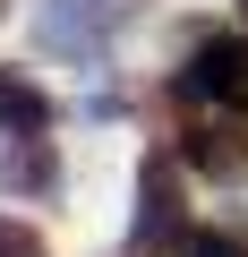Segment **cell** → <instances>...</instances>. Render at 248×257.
Returning <instances> with one entry per match:
<instances>
[{
    "mask_svg": "<svg viewBox=\"0 0 248 257\" xmlns=\"http://www.w3.org/2000/svg\"><path fill=\"white\" fill-rule=\"evenodd\" d=\"M0 257H52V248H43L35 223H9V214H0Z\"/></svg>",
    "mask_w": 248,
    "mask_h": 257,
    "instance_id": "8",
    "label": "cell"
},
{
    "mask_svg": "<svg viewBox=\"0 0 248 257\" xmlns=\"http://www.w3.org/2000/svg\"><path fill=\"white\" fill-rule=\"evenodd\" d=\"M180 257H248V231H188Z\"/></svg>",
    "mask_w": 248,
    "mask_h": 257,
    "instance_id": "7",
    "label": "cell"
},
{
    "mask_svg": "<svg viewBox=\"0 0 248 257\" xmlns=\"http://www.w3.org/2000/svg\"><path fill=\"white\" fill-rule=\"evenodd\" d=\"M137 248L146 257L188 248V206H180V172L171 163H146L137 172Z\"/></svg>",
    "mask_w": 248,
    "mask_h": 257,
    "instance_id": "3",
    "label": "cell"
},
{
    "mask_svg": "<svg viewBox=\"0 0 248 257\" xmlns=\"http://www.w3.org/2000/svg\"><path fill=\"white\" fill-rule=\"evenodd\" d=\"M171 94H180V103H214V111H248V43H239V35H205V43L180 60Z\"/></svg>",
    "mask_w": 248,
    "mask_h": 257,
    "instance_id": "1",
    "label": "cell"
},
{
    "mask_svg": "<svg viewBox=\"0 0 248 257\" xmlns=\"http://www.w3.org/2000/svg\"><path fill=\"white\" fill-rule=\"evenodd\" d=\"M0 189H9V197H60V155L43 146V138H9V146H0Z\"/></svg>",
    "mask_w": 248,
    "mask_h": 257,
    "instance_id": "4",
    "label": "cell"
},
{
    "mask_svg": "<svg viewBox=\"0 0 248 257\" xmlns=\"http://www.w3.org/2000/svg\"><path fill=\"white\" fill-rule=\"evenodd\" d=\"M180 163H188V172H248V128H239V120H222V128L197 120L188 138H180Z\"/></svg>",
    "mask_w": 248,
    "mask_h": 257,
    "instance_id": "5",
    "label": "cell"
},
{
    "mask_svg": "<svg viewBox=\"0 0 248 257\" xmlns=\"http://www.w3.org/2000/svg\"><path fill=\"white\" fill-rule=\"evenodd\" d=\"M0 128L9 138H43L52 128V94L35 77H18V69H0Z\"/></svg>",
    "mask_w": 248,
    "mask_h": 257,
    "instance_id": "6",
    "label": "cell"
},
{
    "mask_svg": "<svg viewBox=\"0 0 248 257\" xmlns=\"http://www.w3.org/2000/svg\"><path fill=\"white\" fill-rule=\"evenodd\" d=\"M239 9H248V0H239Z\"/></svg>",
    "mask_w": 248,
    "mask_h": 257,
    "instance_id": "9",
    "label": "cell"
},
{
    "mask_svg": "<svg viewBox=\"0 0 248 257\" xmlns=\"http://www.w3.org/2000/svg\"><path fill=\"white\" fill-rule=\"evenodd\" d=\"M120 26H129V0H52L35 18L43 52H77V60H103Z\"/></svg>",
    "mask_w": 248,
    "mask_h": 257,
    "instance_id": "2",
    "label": "cell"
}]
</instances>
